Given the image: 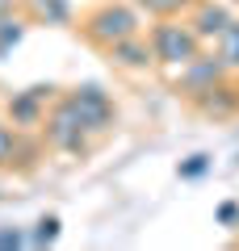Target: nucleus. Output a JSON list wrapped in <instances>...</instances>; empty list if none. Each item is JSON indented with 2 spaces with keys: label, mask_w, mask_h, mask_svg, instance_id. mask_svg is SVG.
Returning a JSON list of instances; mask_svg holds the SVG:
<instances>
[{
  "label": "nucleus",
  "mask_w": 239,
  "mask_h": 251,
  "mask_svg": "<svg viewBox=\"0 0 239 251\" xmlns=\"http://www.w3.org/2000/svg\"><path fill=\"white\" fill-rule=\"evenodd\" d=\"M130 4L143 13V17L155 21V17H185L197 0H130Z\"/></svg>",
  "instance_id": "nucleus-13"
},
{
  "label": "nucleus",
  "mask_w": 239,
  "mask_h": 251,
  "mask_svg": "<svg viewBox=\"0 0 239 251\" xmlns=\"http://www.w3.org/2000/svg\"><path fill=\"white\" fill-rule=\"evenodd\" d=\"M38 134H42L46 151L67 155V159H84V155H92V147H97V138L84 130V122H80L76 109L63 100V92L51 100V109H46L42 126H38Z\"/></svg>",
  "instance_id": "nucleus-3"
},
{
  "label": "nucleus",
  "mask_w": 239,
  "mask_h": 251,
  "mask_svg": "<svg viewBox=\"0 0 239 251\" xmlns=\"http://www.w3.org/2000/svg\"><path fill=\"white\" fill-rule=\"evenodd\" d=\"M105 59L114 63L118 72H151L155 67V59H151V46H147V38H143V29L139 34H130V38H122V42H114L105 50Z\"/></svg>",
  "instance_id": "nucleus-10"
},
{
  "label": "nucleus",
  "mask_w": 239,
  "mask_h": 251,
  "mask_svg": "<svg viewBox=\"0 0 239 251\" xmlns=\"http://www.w3.org/2000/svg\"><path fill=\"white\" fill-rule=\"evenodd\" d=\"M55 97H59L55 84H30V88H21V92L9 97L4 117H9L17 130H26V134H38V126H42V117H46V109H51Z\"/></svg>",
  "instance_id": "nucleus-5"
},
{
  "label": "nucleus",
  "mask_w": 239,
  "mask_h": 251,
  "mask_svg": "<svg viewBox=\"0 0 239 251\" xmlns=\"http://www.w3.org/2000/svg\"><path fill=\"white\" fill-rule=\"evenodd\" d=\"M34 143H30L26 130L9 122V117H0V172H13V168H34Z\"/></svg>",
  "instance_id": "nucleus-9"
},
{
  "label": "nucleus",
  "mask_w": 239,
  "mask_h": 251,
  "mask_svg": "<svg viewBox=\"0 0 239 251\" xmlns=\"http://www.w3.org/2000/svg\"><path fill=\"white\" fill-rule=\"evenodd\" d=\"M214 54H218V63L227 67L231 75H239V17L231 21L227 29H222L218 38H214V46H210Z\"/></svg>",
  "instance_id": "nucleus-12"
},
{
  "label": "nucleus",
  "mask_w": 239,
  "mask_h": 251,
  "mask_svg": "<svg viewBox=\"0 0 239 251\" xmlns=\"http://www.w3.org/2000/svg\"><path fill=\"white\" fill-rule=\"evenodd\" d=\"M59 214H42V218H38V222H34V234H30V239L26 243H34V247H42V243H55V239H59Z\"/></svg>",
  "instance_id": "nucleus-15"
},
{
  "label": "nucleus",
  "mask_w": 239,
  "mask_h": 251,
  "mask_svg": "<svg viewBox=\"0 0 239 251\" xmlns=\"http://www.w3.org/2000/svg\"><path fill=\"white\" fill-rule=\"evenodd\" d=\"M222 75H231L227 67H222L218 63V54H197V59H189L185 67H180V72H172V88H177V97H197V92H206V88H214V84L222 80Z\"/></svg>",
  "instance_id": "nucleus-6"
},
{
  "label": "nucleus",
  "mask_w": 239,
  "mask_h": 251,
  "mask_svg": "<svg viewBox=\"0 0 239 251\" xmlns=\"http://www.w3.org/2000/svg\"><path fill=\"white\" fill-rule=\"evenodd\" d=\"M21 13L30 25H71L76 4L71 0H21Z\"/></svg>",
  "instance_id": "nucleus-11"
},
{
  "label": "nucleus",
  "mask_w": 239,
  "mask_h": 251,
  "mask_svg": "<svg viewBox=\"0 0 239 251\" xmlns=\"http://www.w3.org/2000/svg\"><path fill=\"white\" fill-rule=\"evenodd\" d=\"M21 38H26V21L13 17V13H4V17H0V59H4Z\"/></svg>",
  "instance_id": "nucleus-14"
},
{
  "label": "nucleus",
  "mask_w": 239,
  "mask_h": 251,
  "mask_svg": "<svg viewBox=\"0 0 239 251\" xmlns=\"http://www.w3.org/2000/svg\"><path fill=\"white\" fill-rule=\"evenodd\" d=\"M26 243V234L13 230V226H0V247H21Z\"/></svg>",
  "instance_id": "nucleus-17"
},
{
  "label": "nucleus",
  "mask_w": 239,
  "mask_h": 251,
  "mask_svg": "<svg viewBox=\"0 0 239 251\" xmlns=\"http://www.w3.org/2000/svg\"><path fill=\"white\" fill-rule=\"evenodd\" d=\"M143 38H147V46H151L155 67H164L168 75L180 72L189 59H197V54L206 50V42L193 34V25H189L185 17H155L143 29Z\"/></svg>",
  "instance_id": "nucleus-1"
},
{
  "label": "nucleus",
  "mask_w": 239,
  "mask_h": 251,
  "mask_svg": "<svg viewBox=\"0 0 239 251\" xmlns=\"http://www.w3.org/2000/svg\"><path fill=\"white\" fill-rule=\"evenodd\" d=\"M21 9V0H0V17H4V13H17Z\"/></svg>",
  "instance_id": "nucleus-19"
},
{
  "label": "nucleus",
  "mask_w": 239,
  "mask_h": 251,
  "mask_svg": "<svg viewBox=\"0 0 239 251\" xmlns=\"http://www.w3.org/2000/svg\"><path fill=\"white\" fill-rule=\"evenodd\" d=\"M206 172H210V155H206V151H197V155H189V159L177 168V176H180V180H202Z\"/></svg>",
  "instance_id": "nucleus-16"
},
{
  "label": "nucleus",
  "mask_w": 239,
  "mask_h": 251,
  "mask_svg": "<svg viewBox=\"0 0 239 251\" xmlns=\"http://www.w3.org/2000/svg\"><path fill=\"white\" fill-rule=\"evenodd\" d=\"M189 105H193L202 117H214V122H231V117H239V84H235V75H222L214 88L189 97Z\"/></svg>",
  "instance_id": "nucleus-7"
},
{
  "label": "nucleus",
  "mask_w": 239,
  "mask_h": 251,
  "mask_svg": "<svg viewBox=\"0 0 239 251\" xmlns=\"http://www.w3.org/2000/svg\"><path fill=\"white\" fill-rule=\"evenodd\" d=\"M185 21L193 25V34L202 38L206 46H214V38L235 21V4H227V0H197L193 9L185 13Z\"/></svg>",
  "instance_id": "nucleus-8"
},
{
  "label": "nucleus",
  "mask_w": 239,
  "mask_h": 251,
  "mask_svg": "<svg viewBox=\"0 0 239 251\" xmlns=\"http://www.w3.org/2000/svg\"><path fill=\"white\" fill-rule=\"evenodd\" d=\"M235 218H239V205L235 201H222L218 205V222H235Z\"/></svg>",
  "instance_id": "nucleus-18"
},
{
  "label": "nucleus",
  "mask_w": 239,
  "mask_h": 251,
  "mask_svg": "<svg viewBox=\"0 0 239 251\" xmlns=\"http://www.w3.org/2000/svg\"><path fill=\"white\" fill-rule=\"evenodd\" d=\"M139 29H143V13L134 9L130 0H101V4H92V9L80 17V38H84L92 50H101V54L114 42L139 34Z\"/></svg>",
  "instance_id": "nucleus-2"
},
{
  "label": "nucleus",
  "mask_w": 239,
  "mask_h": 251,
  "mask_svg": "<svg viewBox=\"0 0 239 251\" xmlns=\"http://www.w3.org/2000/svg\"><path fill=\"white\" fill-rule=\"evenodd\" d=\"M63 100L76 109V117L84 122V130H89L97 143L118 126V105H114V97H109L101 84H76V88L63 92Z\"/></svg>",
  "instance_id": "nucleus-4"
},
{
  "label": "nucleus",
  "mask_w": 239,
  "mask_h": 251,
  "mask_svg": "<svg viewBox=\"0 0 239 251\" xmlns=\"http://www.w3.org/2000/svg\"><path fill=\"white\" fill-rule=\"evenodd\" d=\"M227 4H235V9H239V0H227Z\"/></svg>",
  "instance_id": "nucleus-20"
}]
</instances>
